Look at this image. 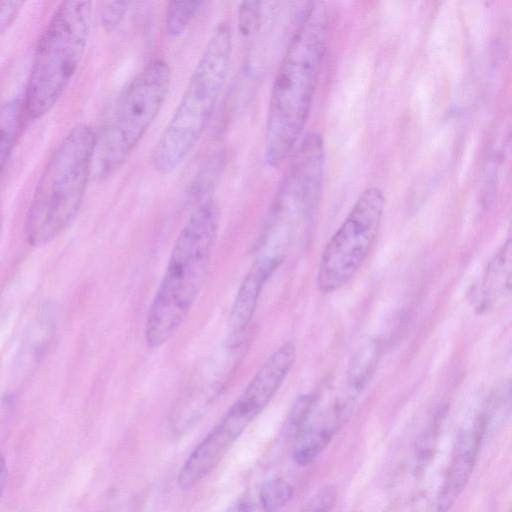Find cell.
Listing matches in <instances>:
<instances>
[{
	"label": "cell",
	"mask_w": 512,
	"mask_h": 512,
	"mask_svg": "<svg viewBox=\"0 0 512 512\" xmlns=\"http://www.w3.org/2000/svg\"><path fill=\"white\" fill-rule=\"evenodd\" d=\"M380 340L365 343L353 356L346 377V387L360 395L372 378L381 355Z\"/></svg>",
	"instance_id": "cell-13"
},
{
	"label": "cell",
	"mask_w": 512,
	"mask_h": 512,
	"mask_svg": "<svg viewBox=\"0 0 512 512\" xmlns=\"http://www.w3.org/2000/svg\"><path fill=\"white\" fill-rule=\"evenodd\" d=\"M96 133L75 126L48 160L32 196L24 234L34 247L57 237L78 214L92 175Z\"/></svg>",
	"instance_id": "cell-4"
},
{
	"label": "cell",
	"mask_w": 512,
	"mask_h": 512,
	"mask_svg": "<svg viewBox=\"0 0 512 512\" xmlns=\"http://www.w3.org/2000/svg\"><path fill=\"white\" fill-rule=\"evenodd\" d=\"M511 291V240L501 246L487 266L475 293L479 313L492 309Z\"/></svg>",
	"instance_id": "cell-12"
},
{
	"label": "cell",
	"mask_w": 512,
	"mask_h": 512,
	"mask_svg": "<svg viewBox=\"0 0 512 512\" xmlns=\"http://www.w3.org/2000/svg\"><path fill=\"white\" fill-rule=\"evenodd\" d=\"M170 83L162 59L148 62L130 81L96 133L92 175L105 179L124 165L162 109Z\"/></svg>",
	"instance_id": "cell-6"
},
{
	"label": "cell",
	"mask_w": 512,
	"mask_h": 512,
	"mask_svg": "<svg viewBox=\"0 0 512 512\" xmlns=\"http://www.w3.org/2000/svg\"><path fill=\"white\" fill-rule=\"evenodd\" d=\"M24 4L23 1H0V34L13 25Z\"/></svg>",
	"instance_id": "cell-22"
},
{
	"label": "cell",
	"mask_w": 512,
	"mask_h": 512,
	"mask_svg": "<svg viewBox=\"0 0 512 512\" xmlns=\"http://www.w3.org/2000/svg\"><path fill=\"white\" fill-rule=\"evenodd\" d=\"M281 262L278 258L257 254L237 290L229 313L228 328L234 339H238L247 330L262 289Z\"/></svg>",
	"instance_id": "cell-11"
},
{
	"label": "cell",
	"mask_w": 512,
	"mask_h": 512,
	"mask_svg": "<svg viewBox=\"0 0 512 512\" xmlns=\"http://www.w3.org/2000/svg\"><path fill=\"white\" fill-rule=\"evenodd\" d=\"M329 13L322 1L311 3L280 62L270 94L264 157L280 166L294 151L307 123L323 65Z\"/></svg>",
	"instance_id": "cell-1"
},
{
	"label": "cell",
	"mask_w": 512,
	"mask_h": 512,
	"mask_svg": "<svg viewBox=\"0 0 512 512\" xmlns=\"http://www.w3.org/2000/svg\"><path fill=\"white\" fill-rule=\"evenodd\" d=\"M92 3L64 1L42 31L33 55L23 109L31 120L51 111L73 79L84 55Z\"/></svg>",
	"instance_id": "cell-5"
},
{
	"label": "cell",
	"mask_w": 512,
	"mask_h": 512,
	"mask_svg": "<svg viewBox=\"0 0 512 512\" xmlns=\"http://www.w3.org/2000/svg\"><path fill=\"white\" fill-rule=\"evenodd\" d=\"M232 54L231 28L213 30L182 97L152 150L151 164L159 174L176 170L207 128L223 91Z\"/></svg>",
	"instance_id": "cell-3"
},
{
	"label": "cell",
	"mask_w": 512,
	"mask_h": 512,
	"mask_svg": "<svg viewBox=\"0 0 512 512\" xmlns=\"http://www.w3.org/2000/svg\"><path fill=\"white\" fill-rule=\"evenodd\" d=\"M242 352L243 348L235 342L229 347L227 354L221 356L220 360H215V364L208 366L209 371L205 375L207 380H193L173 415V427L176 432L185 433L199 421L234 371Z\"/></svg>",
	"instance_id": "cell-10"
},
{
	"label": "cell",
	"mask_w": 512,
	"mask_h": 512,
	"mask_svg": "<svg viewBox=\"0 0 512 512\" xmlns=\"http://www.w3.org/2000/svg\"><path fill=\"white\" fill-rule=\"evenodd\" d=\"M264 2L261 1H243L240 3L238 15V28L243 36H251L256 33L264 17Z\"/></svg>",
	"instance_id": "cell-18"
},
{
	"label": "cell",
	"mask_w": 512,
	"mask_h": 512,
	"mask_svg": "<svg viewBox=\"0 0 512 512\" xmlns=\"http://www.w3.org/2000/svg\"><path fill=\"white\" fill-rule=\"evenodd\" d=\"M337 499V490L333 485L319 488L300 512H332Z\"/></svg>",
	"instance_id": "cell-21"
},
{
	"label": "cell",
	"mask_w": 512,
	"mask_h": 512,
	"mask_svg": "<svg viewBox=\"0 0 512 512\" xmlns=\"http://www.w3.org/2000/svg\"><path fill=\"white\" fill-rule=\"evenodd\" d=\"M8 469L4 456L0 452V498L4 491L6 481H7Z\"/></svg>",
	"instance_id": "cell-23"
},
{
	"label": "cell",
	"mask_w": 512,
	"mask_h": 512,
	"mask_svg": "<svg viewBox=\"0 0 512 512\" xmlns=\"http://www.w3.org/2000/svg\"><path fill=\"white\" fill-rule=\"evenodd\" d=\"M296 359L292 342L278 347L261 365L242 394L184 462L177 484L189 490L205 478L276 395Z\"/></svg>",
	"instance_id": "cell-7"
},
{
	"label": "cell",
	"mask_w": 512,
	"mask_h": 512,
	"mask_svg": "<svg viewBox=\"0 0 512 512\" xmlns=\"http://www.w3.org/2000/svg\"><path fill=\"white\" fill-rule=\"evenodd\" d=\"M317 397L311 394L299 396L292 405L284 423L283 433L289 440H294L308 422L316 404Z\"/></svg>",
	"instance_id": "cell-17"
},
{
	"label": "cell",
	"mask_w": 512,
	"mask_h": 512,
	"mask_svg": "<svg viewBox=\"0 0 512 512\" xmlns=\"http://www.w3.org/2000/svg\"><path fill=\"white\" fill-rule=\"evenodd\" d=\"M203 1H170L166 7L165 26L171 37L183 34L197 16Z\"/></svg>",
	"instance_id": "cell-15"
},
{
	"label": "cell",
	"mask_w": 512,
	"mask_h": 512,
	"mask_svg": "<svg viewBox=\"0 0 512 512\" xmlns=\"http://www.w3.org/2000/svg\"><path fill=\"white\" fill-rule=\"evenodd\" d=\"M220 225V208L212 198L193 209L178 233L147 311L148 347L164 345L179 329L206 279Z\"/></svg>",
	"instance_id": "cell-2"
},
{
	"label": "cell",
	"mask_w": 512,
	"mask_h": 512,
	"mask_svg": "<svg viewBox=\"0 0 512 512\" xmlns=\"http://www.w3.org/2000/svg\"><path fill=\"white\" fill-rule=\"evenodd\" d=\"M384 208L385 196L378 187L359 195L321 253L317 286L322 293L340 289L359 271L378 235Z\"/></svg>",
	"instance_id": "cell-8"
},
{
	"label": "cell",
	"mask_w": 512,
	"mask_h": 512,
	"mask_svg": "<svg viewBox=\"0 0 512 512\" xmlns=\"http://www.w3.org/2000/svg\"><path fill=\"white\" fill-rule=\"evenodd\" d=\"M131 2L104 1L99 6V18L103 29L107 32L116 30L123 22Z\"/></svg>",
	"instance_id": "cell-20"
},
{
	"label": "cell",
	"mask_w": 512,
	"mask_h": 512,
	"mask_svg": "<svg viewBox=\"0 0 512 512\" xmlns=\"http://www.w3.org/2000/svg\"><path fill=\"white\" fill-rule=\"evenodd\" d=\"M496 402L497 397H492L478 414L472 427L459 435L437 498L436 512H449L466 487L489 429Z\"/></svg>",
	"instance_id": "cell-9"
},
{
	"label": "cell",
	"mask_w": 512,
	"mask_h": 512,
	"mask_svg": "<svg viewBox=\"0 0 512 512\" xmlns=\"http://www.w3.org/2000/svg\"><path fill=\"white\" fill-rule=\"evenodd\" d=\"M293 489L281 478H273L262 484L259 502L263 512H279L291 499Z\"/></svg>",
	"instance_id": "cell-16"
},
{
	"label": "cell",
	"mask_w": 512,
	"mask_h": 512,
	"mask_svg": "<svg viewBox=\"0 0 512 512\" xmlns=\"http://www.w3.org/2000/svg\"><path fill=\"white\" fill-rule=\"evenodd\" d=\"M23 103L18 99L0 106V175L14 149L22 124Z\"/></svg>",
	"instance_id": "cell-14"
},
{
	"label": "cell",
	"mask_w": 512,
	"mask_h": 512,
	"mask_svg": "<svg viewBox=\"0 0 512 512\" xmlns=\"http://www.w3.org/2000/svg\"><path fill=\"white\" fill-rule=\"evenodd\" d=\"M221 168L222 158L219 156H213L204 164L203 167H201L200 171L195 176L190 192L195 199L200 198L199 202L207 199L205 195L216 182Z\"/></svg>",
	"instance_id": "cell-19"
}]
</instances>
